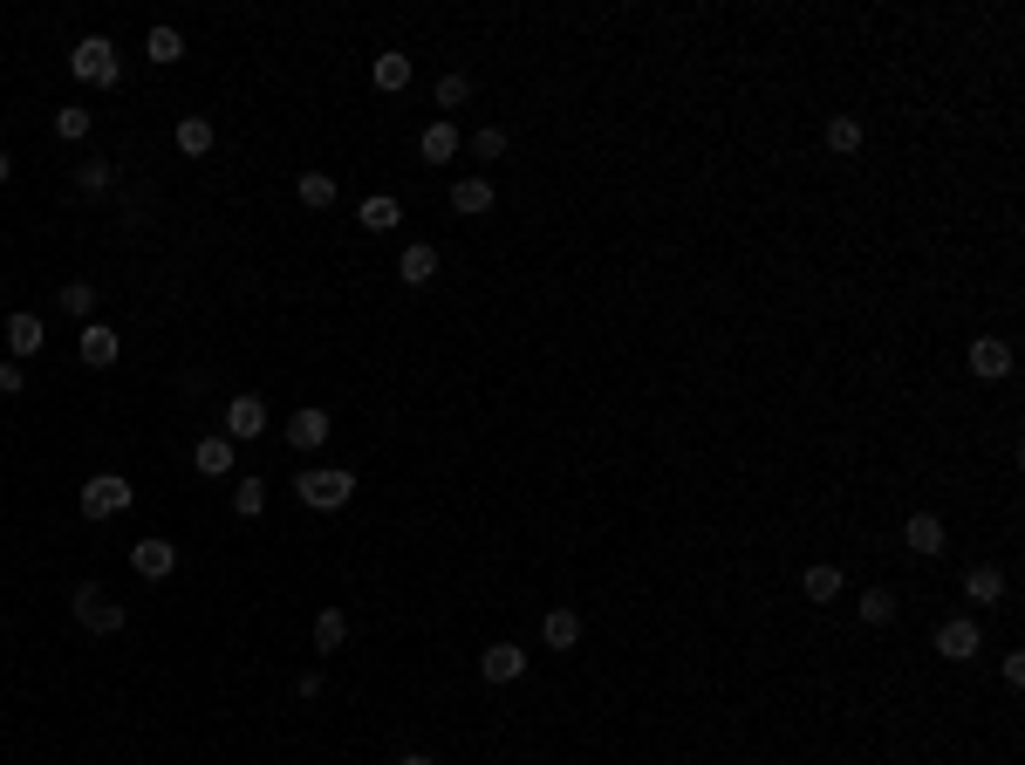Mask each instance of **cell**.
<instances>
[{
  "label": "cell",
  "mask_w": 1025,
  "mask_h": 765,
  "mask_svg": "<svg viewBox=\"0 0 1025 765\" xmlns=\"http://www.w3.org/2000/svg\"><path fill=\"white\" fill-rule=\"evenodd\" d=\"M69 69L83 75V83H102V89H117L123 83V56H117V41L110 35H83L69 48Z\"/></svg>",
  "instance_id": "obj_1"
},
{
  "label": "cell",
  "mask_w": 1025,
  "mask_h": 765,
  "mask_svg": "<svg viewBox=\"0 0 1025 765\" xmlns=\"http://www.w3.org/2000/svg\"><path fill=\"white\" fill-rule=\"evenodd\" d=\"M294 493H301V506H315V513H342V506L355 499V472H342V465L301 472V478H294Z\"/></svg>",
  "instance_id": "obj_2"
},
{
  "label": "cell",
  "mask_w": 1025,
  "mask_h": 765,
  "mask_svg": "<svg viewBox=\"0 0 1025 765\" xmlns=\"http://www.w3.org/2000/svg\"><path fill=\"white\" fill-rule=\"evenodd\" d=\"M69 608H75V622H83L89 635H117L123 629V602L110 588H96V581H83V588L69 595Z\"/></svg>",
  "instance_id": "obj_3"
},
{
  "label": "cell",
  "mask_w": 1025,
  "mask_h": 765,
  "mask_svg": "<svg viewBox=\"0 0 1025 765\" xmlns=\"http://www.w3.org/2000/svg\"><path fill=\"white\" fill-rule=\"evenodd\" d=\"M75 506H83V520H117L123 506H131V478H117V472H96L83 493H75Z\"/></svg>",
  "instance_id": "obj_4"
},
{
  "label": "cell",
  "mask_w": 1025,
  "mask_h": 765,
  "mask_svg": "<svg viewBox=\"0 0 1025 765\" xmlns=\"http://www.w3.org/2000/svg\"><path fill=\"white\" fill-rule=\"evenodd\" d=\"M978 649H985V629L970 622V616H951V622L937 629V656H943V663H970Z\"/></svg>",
  "instance_id": "obj_5"
},
{
  "label": "cell",
  "mask_w": 1025,
  "mask_h": 765,
  "mask_svg": "<svg viewBox=\"0 0 1025 765\" xmlns=\"http://www.w3.org/2000/svg\"><path fill=\"white\" fill-rule=\"evenodd\" d=\"M75 355H83L89 369H110L117 355H123V336H117L110 321H83V342H75Z\"/></svg>",
  "instance_id": "obj_6"
},
{
  "label": "cell",
  "mask_w": 1025,
  "mask_h": 765,
  "mask_svg": "<svg viewBox=\"0 0 1025 765\" xmlns=\"http://www.w3.org/2000/svg\"><path fill=\"white\" fill-rule=\"evenodd\" d=\"M261 430H267V403L253 397V390L226 403V438H261Z\"/></svg>",
  "instance_id": "obj_7"
},
{
  "label": "cell",
  "mask_w": 1025,
  "mask_h": 765,
  "mask_svg": "<svg viewBox=\"0 0 1025 765\" xmlns=\"http://www.w3.org/2000/svg\"><path fill=\"white\" fill-rule=\"evenodd\" d=\"M970 376H985V382L1012 376V342H998V336H978V342H970Z\"/></svg>",
  "instance_id": "obj_8"
},
{
  "label": "cell",
  "mask_w": 1025,
  "mask_h": 765,
  "mask_svg": "<svg viewBox=\"0 0 1025 765\" xmlns=\"http://www.w3.org/2000/svg\"><path fill=\"white\" fill-rule=\"evenodd\" d=\"M288 445H294V451L328 445V411H322V403H301V411L288 417Z\"/></svg>",
  "instance_id": "obj_9"
},
{
  "label": "cell",
  "mask_w": 1025,
  "mask_h": 765,
  "mask_svg": "<svg viewBox=\"0 0 1025 765\" xmlns=\"http://www.w3.org/2000/svg\"><path fill=\"white\" fill-rule=\"evenodd\" d=\"M131 568H137L144 581H165V574L178 568V547H171V541H158V533H150V541H137V547H131Z\"/></svg>",
  "instance_id": "obj_10"
},
{
  "label": "cell",
  "mask_w": 1025,
  "mask_h": 765,
  "mask_svg": "<svg viewBox=\"0 0 1025 765\" xmlns=\"http://www.w3.org/2000/svg\"><path fill=\"white\" fill-rule=\"evenodd\" d=\"M520 670H527V649H520V643H493V649L479 656V677H485V683H512Z\"/></svg>",
  "instance_id": "obj_11"
},
{
  "label": "cell",
  "mask_w": 1025,
  "mask_h": 765,
  "mask_svg": "<svg viewBox=\"0 0 1025 765\" xmlns=\"http://www.w3.org/2000/svg\"><path fill=\"white\" fill-rule=\"evenodd\" d=\"M397 280L403 288H431V280H438V246H403V260H397Z\"/></svg>",
  "instance_id": "obj_12"
},
{
  "label": "cell",
  "mask_w": 1025,
  "mask_h": 765,
  "mask_svg": "<svg viewBox=\"0 0 1025 765\" xmlns=\"http://www.w3.org/2000/svg\"><path fill=\"white\" fill-rule=\"evenodd\" d=\"M458 144H466V137H458V123H445V117H438V123H424V137H418L424 165H451V158H458Z\"/></svg>",
  "instance_id": "obj_13"
},
{
  "label": "cell",
  "mask_w": 1025,
  "mask_h": 765,
  "mask_svg": "<svg viewBox=\"0 0 1025 765\" xmlns=\"http://www.w3.org/2000/svg\"><path fill=\"white\" fill-rule=\"evenodd\" d=\"M233 458H240L233 438H198V445H192V465H198L205 478H226V472H233Z\"/></svg>",
  "instance_id": "obj_14"
},
{
  "label": "cell",
  "mask_w": 1025,
  "mask_h": 765,
  "mask_svg": "<svg viewBox=\"0 0 1025 765\" xmlns=\"http://www.w3.org/2000/svg\"><path fill=\"white\" fill-rule=\"evenodd\" d=\"M903 541H909V554H922V560H937V554H943V520H937V513H909V526H903Z\"/></svg>",
  "instance_id": "obj_15"
},
{
  "label": "cell",
  "mask_w": 1025,
  "mask_h": 765,
  "mask_svg": "<svg viewBox=\"0 0 1025 765\" xmlns=\"http://www.w3.org/2000/svg\"><path fill=\"white\" fill-rule=\"evenodd\" d=\"M541 643L547 649H575L581 643V616H575V608H547V616H541Z\"/></svg>",
  "instance_id": "obj_16"
},
{
  "label": "cell",
  "mask_w": 1025,
  "mask_h": 765,
  "mask_svg": "<svg viewBox=\"0 0 1025 765\" xmlns=\"http://www.w3.org/2000/svg\"><path fill=\"white\" fill-rule=\"evenodd\" d=\"M451 212H466V219L493 212V178H458L451 185Z\"/></svg>",
  "instance_id": "obj_17"
},
{
  "label": "cell",
  "mask_w": 1025,
  "mask_h": 765,
  "mask_svg": "<svg viewBox=\"0 0 1025 765\" xmlns=\"http://www.w3.org/2000/svg\"><path fill=\"white\" fill-rule=\"evenodd\" d=\"M370 83H376L383 96H397V89H410V56H397V48H383V56L370 62Z\"/></svg>",
  "instance_id": "obj_18"
},
{
  "label": "cell",
  "mask_w": 1025,
  "mask_h": 765,
  "mask_svg": "<svg viewBox=\"0 0 1025 765\" xmlns=\"http://www.w3.org/2000/svg\"><path fill=\"white\" fill-rule=\"evenodd\" d=\"M820 144H828L834 158H855L861 150V117H828L820 123Z\"/></svg>",
  "instance_id": "obj_19"
},
{
  "label": "cell",
  "mask_w": 1025,
  "mask_h": 765,
  "mask_svg": "<svg viewBox=\"0 0 1025 765\" xmlns=\"http://www.w3.org/2000/svg\"><path fill=\"white\" fill-rule=\"evenodd\" d=\"M41 342H48L41 315H8V349H14V363H21V355H35Z\"/></svg>",
  "instance_id": "obj_20"
},
{
  "label": "cell",
  "mask_w": 1025,
  "mask_h": 765,
  "mask_svg": "<svg viewBox=\"0 0 1025 765\" xmlns=\"http://www.w3.org/2000/svg\"><path fill=\"white\" fill-rule=\"evenodd\" d=\"M144 56L158 62V69H171V62H185V35H178V28H165V21H158V28L144 35Z\"/></svg>",
  "instance_id": "obj_21"
},
{
  "label": "cell",
  "mask_w": 1025,
  "mask_h": 765,
  "mask_svg": "<svg viewBox=\"0 0 1025 765\" xmlns=\"http://www.w3.org/2000/svg\"><path fill=\"white\" fill-rule=\"evenodd\" d=\"M355 219H363L370 233H397V226H403V206H397L390 192H376V198H363V212H355Z\"/></svg>",
  "instance_id": "obj_22"
},
{
  "label": "cell",
  "mask_w": 1025,
  "mask_h": 765,
  "mask_svg": "<svg viewBox=\"0 0 1025 765\" xmlns=\"http://www.w3.org/2000/svg\"><path fill=\"white\" fill-rule=\"evenodd\" d=\"M964 602H978V608L1005 602V574H998V568H970L964 574Z\"/></svg>",
  "instance_id": "obj_23"
},
{
  "label": "cell",
  "mask_w": 1025,
  "mask_h": 765,
  "mask_svg": "<svg viewBox=\"0 0 1025 765\" xmlns=\"http://www.w3.org/2000/svg\"><path fill=\"white\" fill-rule=\"evenodd\" d=\"M56 308H62V315H75V321H89V315H96V280H62Z\"/></svg>",
  "instance_id": "obj_24"
},
{
  "label": "cell",
  "mask_w": 1025,
  "mask_h": 765,
  "mask_svg": "<svg viewBox=\"0 0 1025 765\" xmlns=\"http://www.w3.org/2000/svg\"><path fill=\"white\" fill-rule=\"evenodd\" d=\"M342 643H349V616H342V608H322V616H315V649L336 656Z\"/></svg>",
  "instance_id": "obj_25"
},
{
  "label": "cell",
  "mask_w": 1025,
  "mask_h": 765,
  "mask_svg": "<svg viewBox=\"0 0 1025 765\" xmlns=\"http://www.w3.org/2000/svg\"><path fill=\"white\" fill-rule=\"evenodd\" d=\"M800 588H807V602H834V595H841V568H828V560H813V568L800 574Z\"/></svg>",
  "instance_id": "obj_26"
},
{
  "label": "cell",
  "mask_w": 1025,
  "mask_h": 765,
  "mask_svg": "<svg viewBox=\"0 0 1025 765\" xmlns=\"http://www.w3.org/2000/svg\"><path fill=\"white\" fill-rule=\"evenodd\" d=\"M178 150H185V158H205V150H213V117H185L178 123Z\"/></svg>",
  "instance_id": "obj_27"
},
{
  "label": "cell",
  "mask_w": 1025,
  "mask_h": 765,
  "mask_svg": "<svg viewBox=\"0 0 1025 765\" xmlns=\"http://www.w3.org/2000/svg\"><path fill=\"white\" fill-rule=\"evenodd\" d=\"M117 185V165L110 158H83L75 165V192H110Z\"/></svg>",
  "instance_id": "obj_28"
},
{
  "label": "cell",
  "mask_w": 1025,
  "mask_h": 765,
  "mask_svg": "<svg viewBox=\"0 0 1025 765\" xmlns=\"http://www.w3.org/2000/svg\"><path fill=\"white\" fill-rule=\"evenodd\" d=\"M855 616H861L868 629H882V622H895V595H889V588H868V595L855 602Z\"/></svg>",
  "instance_id": "obj_29"
},
{
  "label": "cell",
  "mask_w": 1025,
  "mask_h": 765,
  "mask_svg": "<svg viewBox=\"0 0 1025 765\" xmlns=\"http://www.w3.org/2000/svg\"><path fill=\"white\" fill-rule=\"evenodd\" d=\"M233 513L240 520H261L267 513V486H261V478H240V486H233Z\"/></svg>",
  "instance_id": "obj_30"
},
{
  "label": "cell",
  "mask_w": 1025,
  "mask_h": 765,
  "mask_svg": "<svg viewBox=\"0 0 1025 765\" xmlns=\"http://www.w3.org/2000/svg\"><path fill=\"white\" fill-rule=\"evenodd\" d=\"M301 206H315V212L336 206V178L328 171H301Z\"/></svg>",
  "instance_id": "obj_31"
},
{
  "label": "cell",
  "mask_w": 1025,
  "mask_h": 765,
  "mask_svg": "<svg viewBox=\"0 0 1025 765\" xmlns=\"http://www.w3.org/2000/svg\"><path fill=\"white\" fill-rule=\"evenodd\" d=\"M56 137H62V144H83V137H89V110H83V104H62V110H56Z\"/></svg>",
  "instance_id": "obj_32"
},
{
  "label": "cell",
  "mask_w": 1025,
  "mask_h": 765,
  "mask_svg": "<svg viewBox=\"0 0 1025 765\" xmlns=\"http://www.w3.org/2000/svg\"><path fill=\"white\" fill-rule=\"evenodd\" d=\"M472 158H479V165H493V158H506V131H499V123H485V131L472 137Z\"/></svg>",
  "instance_id": "obj_33"
},
{
  "label": "cell",
  "mask_w": 1025,
  "mask_h": 765,
  "mask_svg": "<svg viewBox=\"0 0 1025 765\" xmlns=\"http://www.w3.org/2000/svg\"><path fill=\"white\" fill-rule=\"evenodd\" d=\"M466 96H472V83H466V75H438V110H458Z\"/></svg>",
  "instance_id": "obj_34"
},
{
  "label": "cell",
  "mask_w": 1025,
  "mask_h": 765,
  "mask_svg": "<svg viewBox=\"0 0 1025 765\" xmlns=\"http://www.w3.org/2000/svg\"><path fill=\"white\" fill-rule=\"evenodd\" d=\"M21 390H28V369H21V363H0V397H21Z\"/></svg>",
  "instance_id": "obj_35"
},
{
  "label": "cell",
  "mask_w": 1025,
  "mask_h": 765,
  "mask_svg": "<svg viewBox=\"0 0 1025 765\" xmlns=\"http://www.w3.org/2000/svg\"><path fill=\"white\" fill-rule=\"evenodd\" d=\"M998 670H1005V683H1012V691H1018V683H1025V656H1018V649H1012V656H1005V663H998Z\"/></svg>",
  "instance_id": "obj_36"
},
{
  "label": "cell",
  "mask_w": 1025,
  "mask_h": 765,
  "mask_svg": "<svg viewBox=\"0 0 1025 765\" xmlns=\"http://www.w3.org/2000/svg\"><path fill=\"white\" fill-rule=\"evenodd\" d=\"M397 765H438V758H424V752H410V758H397Z\"/></svg>",
  "instance_id": "obj_37"
},
{
  "label": "cell",
  "mask_w": 1025,
  "mask_h": 765,
  "mask_svg": "<svg viewBox=\"0 0 1025 765\" xmlns=\"http://www.w3.org/2000/svg\"><path fill=\"white\" fill-rule=\"evenodd\" d=\"M8 171H14V165H8V150H0V185H8Z\"/></svg>",
  "instance_id": "obj_38"
}]
</instances>
